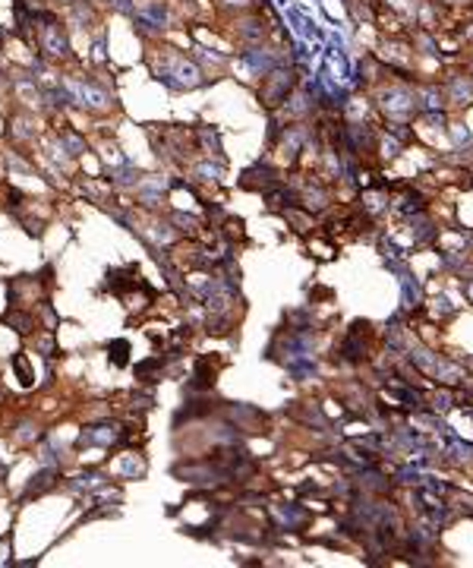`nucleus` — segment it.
I'll return each instance as SVG.
<instances>
[{
  "mask_svg": "<svg viewBox=\"0 0 473 568\" xmlns=\"http://www.w3.org/2000/svg\"><path fill=\"white\" fill-rule=\"evenodd\" d=\"M152 73H155L158 82H164L168 89H177V92L202 86V70L196 67L193 57L180 54L177 47H161L158 63H152Z\"/></svg>",
  "mask_w": 473,
  "mask_h": 568,
  "instance_id": "1",
  "label": "nucleus"
},
{
  "mask_svg": "<svg viewBox=\"0 0 473 568\" xmlns=\"http://www.w3.org/2000/svg\"><path fill=\"white\" fill-rule=\"evenodd\" d=\"M35 41H38V51L47 60H70L73 57L70 35H67L60 19L51 13L35 16Z\"/></svg>",
  "mask_w": 473,
  "mask_h": 568,
  "instance_id": "2",
  "label": "nucleus"
},
{
  "mask_svg": "<svg viewBox=\"0 0 473 568\" xmlns=\"http://www.w3.org/2000/svg\"><path fill=\"white\" fill-rule=\"evenodd\" d=\"M382 98H385V102H382V111H385L388 117H411L413 111L419 108V104H417V92H411L407 86L388 89Z\"/></svg>",
  "mask_w": 473,
  "mask_h": 568,
  "instance_id": "3",
  "label": "nucleus"
},
{
  "mask_svg": "<svg viewBox=\"0 0 473 568\" xmlns=\"http://www.w3.org/2000/svg\"><path fill=\"white\" fill-rule=\"evenodd\" d=\"M124 436H126L124 427H117V423H98V427H86V429H82L79 445H117Z\"/></svg>",
  "mask_w": 473,
  "mask_h": 568,
  "instance_id": "4",
  "label": "nucleus"
},
{
  "mask_svg": "<svg viewBox=\"0 0 473 568\" xmlns=\"http://www.w3.org/2000/svg\"><path fill=\"white\" fill-rule=\"evenodd\" d=\"M290 82H294V79H290V73H268V76H265V86H262V102L268 104V108H275V104H281V102H287V92H290Z\"/></svg>",
  "mask_w": 473,
  "mask_h": 568,
  "instance_id": "5",
  "label": "nucleus"
},
{
  "mask_svg": "<svg viewBox=\"0 0 473 568\" xmlns=\"http://www.w3.org/2000/svg\"><path fill=\"white\" fill-rule=\"evenodd\" d=\"M108 480H111V477L101 474V470H86V474L73 477V480L67 483V490H70V492H98V490H104V483H108Z\"/></svg>",
  "mask_w": 473,
  "mask_h": 568,
  "instance_id": "6",
  "label": "nucleus"
},
{
  "mask_svg": "<svg viewBox=\"0 0 473 568\" xmlns=\"http://www.w3.org/2000/svg\"><path fill=\"white\" fill-rule=\"evenodd\" d=\"M54 483H57V470H54V467H45V470H38V474L29 480V486H25L23 502H25V499H32V496H41V492H47L51 486H54Z\"/></svg>",
  "mask_w": 473,
  "mask_h": 568,
  "instance_id": "7",
  "label": "nucleus"
},
{
  "mask_svg": "<svg viewBox=\"0 0 473 568\" xmlns=\"http://www.w3.org/2000/svg\"><path fill=\"white\" fill-rule=\"evenodd\" d=\"M233 35L240 41H259L265 35V25L259 23L256 16H243V19H237V29H233Z\"/></svg>",
  "mask_w": 473,
  "mask_h": 568,
  "instance_id": "8",
  "label": "nucleus"
},
{
  "mask_svg": "<svg viewBox=\"0 0 473 568\" xmlns=\"http://www.w3.org/2000/svg\"><path fill=\"white\" fill-rule=\"evenodd\" d=\"M448 98L454 104H470L473 102V79L470 76H454L448 86Z\"/></svg>",
  "mask_w": 473,
  "mask_h": 568,
  "instance_id": "9",
  "label": "nucleus"
},
{
  "mask_svg": "<svg viewBox=\"0 0 473 568\" xmlns=\"http://www.w3.org/2000/svg\"><path fill=\"white\" fill-rule=\"evenodd\" d=\"M108 177L114 187H136V183H139V171H136L130 161H120L117 168H111Z\"/></svg>",
  "mask_w": 473,
  "mask_h": 568,
  "instance_id": "10",
  "label": "nucleus"
},
{
  "mask_svg": "<svg viewBox=\"0 0 473 568\" xmlns=\"http://www.w3.org/2000/svg\"><path fill=\"white\" fill-rule=\"evenodd\" d=\"M57 146H60L70 158H79L82 152H86V139H82V136H76L73 130H60V133H57Z\"/></svg>",
  "mask_w": 473,
  "mask_h": 568,
  "instance_id": "11",
  "label": "nucleus"
},
{
  "mask_svg": "<svg viewBox=\"0 0 473 568\" xmlns=\"http://www.w3.org/2000/svg\"><path fill=\"white\" fill-rule=\"evenodd\" d=\"M171 225H177L183 234H189V237H196L202 227V221L196 218V215H183V212H171Z\"/></svg>",
  "mask_w": 473,
  "mask_h": 568,
  "instance_id": "12",
  "label": "nucleus"
},
{
  "mask_svg": "<svg viewBox=\"0 0 473 568\" xmlns=\"http://www.w3.org/2000/svg\"><path fill=\"white\" fill-rule=\"evenodd\" d=\"M3 322H10V326H13L19 335H29L32 328H35V316H29V313H7V316H3Z\"/></svg>",
  "mask_w": 473,
  "mask_h": 568,
  "instance_id": "13",
  "label": "nucleus"
},
{
  "mask_svg": "<svg viewBox=\"0 0 473 568\" xmlns=\"http://www.w3.org/2000/svg\"><path fill=\"white\" fill-rule=\"evenodd\" d=\"M221 171H224V164H211V161L196 164V177L209 180V183H218V180H221Z\"/></svg>",
  "mask_w": 473,
  "mask_h": 568,
  "instance_id": "14",
  "label": "nucleus"
},
{
  "mask_svg": "<svg viewBox=\"0 0 473 568\" xmlns=\"http://www.w3.org/2000/svg\"><path fill=\"white\" fill-rule=\"evenodd\" d=\"M13 436H16V442H35V439L41 436V433H38V423H35V420H23L19 427H16Z\"/></svg>",
  "mask_w": 473,
  "mask_h": 568,
  "instance_id": "15",
  "label": "nucleus"
},
{
  "mask_svg": "<svg viewBox=\"0 0 473 568\" xmlns=\"http://www.w3.org/2000/svg\"><path fill=\"white\" fill-rule=\"evenodd\" d=\"M448 452H451V461H454V464H467V461L473 458V445H467V442H451Z\"/></svg>",
  "mask_w": 473,
  "mask_h": 568,
  "instance_id": "16",
  "label": "nucleus"
},
{
  "mask_svg": "<svg viewBox=\"0 0 473 568\" xmlns=\"http://www.w3.org/2000/svg\"><path fill=\"white\" fill-rule=\"evenodd\" d=\"M108 350H114V363H117V366H124V363H126V350H130V344H126V341H114Z\"/></svg>",
  "mask_w": 473,
  "mask_h": 568,
  "instance_id": "17",
  "label": "nucleus"
},
{
  "mask_svg": "<svg viewBox=\"0 0 473 568\" xmlns=\"http://www.w3.org/2000/svg\"><path fill=\"white\" fill-rule=\"evenodd\" d=\"M451 407V395L448 391H435L432 395V411H448Z\"/></svg>",
  "mask_w": 473,
  "mask_h": 568,
  "instance_id": "18",
  "label": "nucleus"
},
{
  "mask_svg": "<svg viewBox=\"0 0 473 568\" xmlns=\"http://www.w3.org/2000/svg\"><path fill=\"white\" fill-rule=\"evenodd\" d=\"M7 556H13V546H10V537L0 540V565L7 562Z\"/></svg>",
  "mask_w": 473,
  "mask_h": 568,
  "instance_id": "19",
  "label": "nucleus"
},
{
  "mask_svg": "<svg viewBox=\"0 0 473 568\" xmlns=\"http://www.w3.org/2000/svg\"><path fill=\"white\" fill-rule=\"evenodd\" d=\"M464 291H467V297H470V300H473V284H467Z\"/></svg>",
  "mask_w": 473,
  "mask_h": 568,
  "instance_id": "20",
  "label": "nucleus"
},
{
  "mask_svg": "<svg viewBox=\"0 0 473 568\" xmlns=\"http://www.w3.org/2000/svg\"><path fill=\"white\" fill-rule=\"evenodd\" d=\"M0 395H3V389H0Z\"/></svg>",
  "mask_w": 473,
  "mask_h": 568,
  "instance_id": "21",
  "label": "nucleus"
},
{
  "mask_svg": "<svg viewBox=\"0 0 473 568\" xmlns=\"http://www.w3.org/2000/svg\"><path fill=\"white\" fill-rule=\"evenodd\" d=\"M67 3H70V0H67Z\"/></svg>",
  "mask_w": 473,
  "mask_h": 568,
  "instance_id": "22",
  "label": "nucleus"
}]
</instances>
